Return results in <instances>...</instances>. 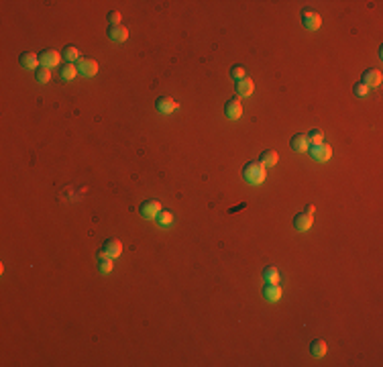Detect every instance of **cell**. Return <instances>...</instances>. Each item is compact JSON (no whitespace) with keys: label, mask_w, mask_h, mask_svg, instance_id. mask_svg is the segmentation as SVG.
I'll list each match as a JSON object with an SVG mask.
<instances>
[{"label":"cell","mask_w":383,"mask_h":367,"mask_svg":"<svg viewBox=\"0 0 383 367\" xmlns=\"http://www.w3.org/2000/svg\"><path fill=\"white\" fill-rule=\"evenodd\" d=\"M224 114H227L230 121H237V118L243 116V104H241V98H230L224 106Z\"/></svg>","instance_id":"9c48e42d"},{"label":"cell","mask_w":383,"mask_h":367,"mask_svg":"<svg viewBox=\"0 0 383 367\" xmlns=\"http://www.w3.org/2000/svg\"><path fill=\"white\" fill-rule=\"evenodd\" d=\"M108 23H110V27H116V25H121V13H110L108 15Z\"/></svg>","instance_id":"83f0119b"},{"label":"cell","mask_w":383,"mask_h":367,"mask_svg":"<svg viewBox=\"0 0 383 367\" xmlns=\"http://www.w3.org/2000/svg\"><path fill=\"white\" fill-rule=\"evenodd\" d=\"M281 287H279V284H267L263 287V296H265V300H269V302H279L281 300Z\"/></svg>","instance_id":"5bb4252c"},{"label":"cell","mask_w":383,"mask_h":367,"mask_svg":"<svg viewBox=\"0 0 383 367\" xmlns=\"http://www.w3.org/2000/svg\"><path fill=\"white\" fill-rule=\"evenodd\" d=\"M21 65L25 69H37L41 64H39V57L35 53H23L21 55Z\"/></svg>","instance_id":"e0dca14e"},{"label":"cell","mask_w":383,"mask_h":367,"mask_svg":"<svg viewBox=\"0 0 383 367\" xmlns=\"http://www.w3.org/2000/svg\"><path fill=\"white\" fill-rule=\"evenodd\" d=\"M60 76H61V80H65V82H72L74 78L77 76V65H74V64H65V65H61V69H60Z\"/></svg>","instance_id":"ac0fdd59"},{"label":"cell","mask_w":383,"mask_h":367,"mask_svg":"<svg viewBox=\"0 0 383 367\" xmlns=\"http://www.w3.org/2000/svg\"><path fill=\"white\" fill-rule=\"evenodd\" d=\"M49 80H51V69H47V67L37 69V82L39 84H47Z\"/></svg>","instance_id":"cb8c5ba5"},{"label":"cell","mask_w":383,"mask_h":367,"mask_svg":"<svg viewBox=\"0 0 383 367\" xmlns=\"http://www.w3.org/2000/svg\"><path fill=\"white\" fill-rule=\"evenodd\" d=\"M265 167H273V165H277V161H279V157H277V153L276 151H263V155H261V160H259Z\"/></svg>","instance_id":"44dd1931"},{"label":"cell","mask_w":383,"mask_h":367,"mask_svg":"<svg viewBox=\"0 0 383 367\" xmlns=\"http://www.w3.org/2000/svg\"><path fill=\"white\" fill-rule=\"evenodd\" d=\"M108 37L112 39L116 43H123L129 39V29L123 27V25H116V27H108Z\"/></svg>","instance_id":"4fadbf2b"},{"label":"cell","mask_w":383,"mask_h":367,"mask_svg":"<svg viewBox=\"0 0 383 367\" xmlns=\"http://www.w3.org/2000/svg\"><path fill=\"white\" fill-rule=\"evenodd\" d=\"M381 80H383V76H381L379 69H367V72L363 74V82L361 84H365L367 88H379Z\"/></svg>","instance_id":"30bf717a"},{"label":"cell","mask_w":383,"mask_h":367,"mask_svg":"<svg viewBox=\"0 0 383 367\" xmlns=\"http://www.w3.org/2000/svg\"><path fill=\"white\" fill-rule=\"evenodd\" d=\"M61 53L55 51V49H45V51H41V55H39V64H41V67H57L61 64Z\"/></svg>","instance_id":"7a4b0ae2"},{"label":"cell","mask_w":383,"mask_h":367,"mask_svg":"<svg viewBox=\"0 0 383 367\" xmlns=\"http://www.w3.org/2000/svg\"><path fill=\"white\" fill-rule=\"evenodd\" d=\"M178 102L173 100V98H169V96H159L157 98V102H155V108L159 111L161 114H171L173 111H178Z\"/></svg>","instance_id":"52a82bcc"},{"label":"cell","mask_w":383,"mask_h":367,"mask_svg":"<svg viewBox=\"0 0 383 367\" xmlns=\"http://www.w3.org/2000/svg\"><path fill=\"white\" fill-rule=\"evenodd\" d=\"M308 153L312 155V160H316V161H328L330 157H332V147L330 145H326V143H318V145H310V149H308Z\"/></svg>","instance_id":"3957f363"},{"label":"cell","mask_w":383,"mask_h":367,"mask_svg":"<svg viewBox=\"0 0 383 367\" xmlns=\"http://www.w3.org/2000/svg\"><path fill=\"white\" fill-rule=\"evenodd\" d=\"M102 251L108 255V257H119L121 253H123V243L119 241V239H108V241H104V247H102Z\"/></svg>","instance_id":"7c38bea8"},{"label":"cell","mask_w":383,"mask_h":367,"mask_svg":"<svg viewBox=\"0 0 383 367\" xmlns=\"http://www.w3.org/2000/svg\"><path fill=\"white\" fill-rule=\"evenodd\" d=\"M61 55L67 59V62H76V59H80V49H77V47H74V45H67L65 49H63V51H61Z\"/></svg>","instance_id":"7402d4cb"},{"label":"cell","mask_w":383,"mask_h":367,"mask_svg":"<svg viewBox=\"0 0 383 367\" xmlns=\"http://www.w3.org/2000/svg\"><path fill=\"white\" fill-rule=\"evenodd\" d=\"M326 351H328V345H326V341H322V339H316V341H312V345H310V353L314 355V357H324L326 355Z\"/></svg>","instance_id":"2e32d148"},{"label":"cell","mask_w":383,"mask_h":367,"mask_svg":"<svg viewBox=\"0 0 383 367\" xmlns=\"http://www.w3.org/2000/svg\"><path fill=\"white\" fill-rule=\"evenodd\" d=\"M157 221H159V224H163V226H169L173 223V214L168 212V210H161L159 214H157Z\"/></svg>","instance_id":"d4e9b609"},{"label":"cell","mask_w":383,"mask_h":367,"mask_svg":"<svg viewBox=\"0 0 383 367\" xmlns=\"http://www.w3.org/2000/svg\"><path fill=\"white\" fill-rule=\"evenodd\" d=\"M306 137H308L310 145H318V143H324V133H322V131H318V128H314V131H310Z\"/></svg>","instance_id":"603a6c76"},{"label":"cell","mask_w":383,"mask_h":367,"mask_svg":"<svg viewBox=\"0 0 383 367\" xmlns=\"http://www.w3.org/2000/svg\"><path fill=\"white\" fill-rule=\"evenodd\" d=\"M230 76L234 78V80H243V78H245V67L243 65H234L232 69H230Z\"/></svg>","instance_id":"484cf974"},{"label":"cell","mask_w":383,"mask_h":367,"mask_svg":"<svg viewBox=\"0 0 383 367\" xmlns=\"http://www.w3.org/2000/svg\"><path fill=\"white\" fill-rule=\"evenodd\" d=\"M290 145H291V149L298 151V153H306V151L310 149V141H308V137L304 135V133L293 135L291 141H290Z\"/></svg>","instance_id":"8fae6325"},{"label":"cell","mask_w":383,"mask_h":367,"mask_svg":"<svg viewBox=\"0 0 383 367\" xmlns=\"http://www.w3.org/2000/svg\"><path fill=\"white\" fill-rule=\"evenodd\" d=\"M253 90H255V84H253L251 78H243V80H239V82H237V94H239V98L251 96V94H253Z\"/></svg>","instance_id":"9a60e30c"},{"label":"cell","mask_w":383,"mask_h":367,"mask_svg":"<svg viewBox=\"0 0 383 367\" xmlns=\"http://www.w3.org/2000/svg\"><path fill=\"white\" fill-rule=\"evenodd\" d=\"M263 280L267 282V284H277V282H279V271H277V267H273V265L265 267V270H263Z\"/></svg>","instance_id":"d6986e66"},{"label":"cell","mask_w":383,"mask_h":367,"mask_svg":"<svg viewBox=\"0 0 383 367\" xmlns=\"http://www.w3.org/2000/svg\"><path fill=\"white\" fill-rule=\"evenodd\" d=\"M352 92H355V96H359V98H365V96H367V92H369V88H367L365 84H355V88H352Z\"/></svg>","instance_id":"4316f807"},{"label":"cell","mask_w":383,"mask_h":367,"mask_svg":"<svg viewBox=\"0 0 383 367\" xmlns=\"http://www.w3.org/2000/svg\"><path fill=\"white\" fill-rule=\"evenodd\" d=\"M161 212V204L159 200H147L141 204V216L147 218V221H151V218H157V214Z\"/></svg>","instance_id":"ba28073f"},{"label":"cell","mask_w":383,"mask_h":367,"mask_svg":"<svg viewBox=\"0 0 383 367\" xmlns=\"http://www.w3.org/2000/svg\"><path fill=\"white\" fill-rule=\"evenodd\" d=\"M98 261H100V271L102 273H110L112 271V257H108L104 251H100L98 253Z\"/></svg>","instance_id":"ffe728a7"},{"label":"cell","mask_w":383,"mask_h":367,"mask_svg":"<svg viewBox=\"0 0 383 367\" xmlns=\"http://www.w3.org/2000/svg\"><path fill=\"white\" fill-rule=\"evenodd\" d=\"M243 177L251 186H261L265 182V177H267V172H265V165L261 161H249L243 167Z\"/></svg>","instance_id":"6da1fadb"},{"label":"cell","mask_w":383,"mask_h":367,"mask_svg":"<svg viewBox=\"0 0 383 367\" xmlns=\"http://www.w3.org/2000/svg\"><path fill=\"white\" fill-rule=\"evenodd\" d=\"M312 224H314V216L308 214V212H300V214H296V218H293V229H296L298 233L310 231Z\"/></svg>","instance_id":"5b68a950"},{"label":"cell","mask_w":383,"mask_h":367,"mask_svg":"<svg viewBox=\"0 0 383 367\" xmlns=\"http://www.w3.org/2000/svg\"><path fill=\"white\" fill-rule=\"evenodd\" d=\"M302 23L308 31H318L320 25H322V16L318 13H312V11H304L302 13Z\"/></svg>","instance_id":"8992f818"},{"label":"cell","mask_w":383,"mask_h":367,"mask_svg":"<svg viewBox=\"0 0 383 367\" xmlns=\"http://www.w3.org/2000/svg\"><path fill=\"white\" fill-rule=\"evenodd\" d=\"M77 74H82L86 78H92L98 74V62L90 57H80L77 59Z\"/></svg>","instance_id":"277c9868"}]
</instances>
